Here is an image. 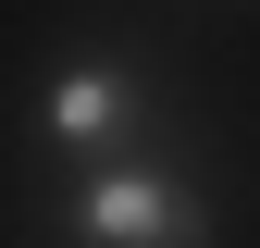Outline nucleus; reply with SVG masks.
Returning a JSON list of instances; mask_svg holds the SVG:
<instances>
[{"label":"nucleus","instance_id":"f257e3e1","mask_svg":"<svg viewBox=\"0 0 260 248\" xmlns=\"http://www.w3.org/2000/svg\"><path fill=\"white\" fill-rule=\"evenodd\" d=\"M75 224H87V236H112V248H199V211H186L161 174H100Z\"/></svg>","mask_w":260,"mask_h":248},{"label":"nucleus","instance_id":"f03ea898","mask_svg":"<svg viewBox=\"0 0 260 248\" xmlns=\"http://www.w3.org/2000/svg\"><path fill=\"white\" fill-rule=\"evenodd\" d=\"M112 112H124V75H112V62H75V75L50 87V124H62V137H100Z\"/></svg>","mask_w":260,"mask_h":248}]
</instances>
